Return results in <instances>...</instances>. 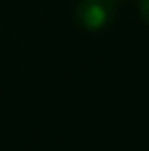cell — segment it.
I'll return each instance as SVG.
<instances>
[{"label": "cell", "instance_id": "6da1fadb", "mask_svg": "<svg viewBox=\"0 0 149 151\" xmlns=\"http://www.w3.org/2000/svg\"><path fill=\"white\" fill-rule=\"evenodd\" d=\"M116 18V0H79L75 7V22L83 31L96 33L110 27Z\"/></svg>", "mask_w": 149, "mask_h": 151}, {"label": "cell", "instance_id": "7a4b0ae2", "mask_svg": "<svg viewBox=\"0 0 149 151\" xmlns=\"http://www.w3.org/2000/svg\"><path fill=\"white\" fill-rule=\"evenodd\" d=\"M138 11H140L143 22L149 27V0H140V4H138Z\"/></svg>", "mask_w": 149, "mask_h": 151}]
</instances>
